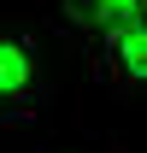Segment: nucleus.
<instances>
[{
    "instance_id": "nucleus-1",
    "label": "nucleus",
    "mask_w": 147,
    "mask_h": 153,
    "mask_svg": "<svg viewBox=\"0 0 147 153\" xmlns=\"http://www.w3.org/2000/svg\"><path fill=\"white\" fill-rule=\"evenodd\" d=\"M47 94V59L41 41L24 30H0V118H24L36 112Z\"/></svg>"
},
{
    "instance_id": "nucleus-2",
    "label": "nucleus",
    "mask_w": 147,
    "mask_h": 153,
    "mask_svg": "<svg viewBox=\"0 0 147 153\" xmlns=\"http://www.w3.org/2000/svg\"><path fill=\"white\" fill-rule=\"evenodd\" d=\"M100 71H106L112 82L141 88L147 82V24H129V30L100 36Z\"/></svg>"
}]
</instances>
